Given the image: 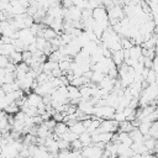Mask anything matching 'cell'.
<instances>
[{
	"mask_svg": "<svg viewBox=\"0 0 158 158\" xmlns=\"http://www.w3.org/2000/svg\"><path fill=\"white\" fill-rule=\"evenodd\" d=\"M114 120H116L117 122H122V121H125L126 120V116H125V114H123V111H115V114H114V117H112Z\"/></svg>",
	"mask_w": 158,
	"mask_h": 158,
	"instance_id": "26",
	"label": "cell"
},
{
	"mask_svg": "<svg viewBox=\"0 0 158 158\" xmlns=\"http://www.w3.org/2000/svg\"><path fill=\"white\" fill-rule=\"evenodd\" d=\"M9 62L14 63V64H19L20 62H22V52L21 51H14L10 53L9 56Z\"/></svg>",
	"mask_w": 158,
	"mask_h": 158,
	"instance_id": "12",
	"label": "cell"
},
{
	"mask_svg": "<svg viewBox=\"0 0 158 158\" xmlns=\"http://www.w3.org/2000/svg\"><path fill=\"white\" fill-rule=\"evenodd\" d=\"M0 35H1V27H0Z\"/></svg>",
	"mask_w": 158,
	"mask_h": 158,
	"instance_id": "33",
	"label": "cell"
},
{
	"mask_svg": "<svg viewBox=\"0 0 158 158\" xmlns=\"http://www.w3.org/2000/svg\"><path fill=\"white\" fill-rule=\"evenodd\" d=\"M91 16L95 21H101V20H109L107 17V11H106V7L100 5L98 7H95L91 12Z\"/></svg>",
	"mask_w": 158,
	"mask_h": 158,
	"instance_id": "4",
	"label": "cell"
},
{
	"mask_svg": "<svg viewBox=\"0 0 158 158\" xmlns=\"http://www.w3.org/2000/svg\"><path fill=\"white\" fill-rule=\"evenodd\" d=\"M79 139L81 141L83 146H89V144H91V143H93V141H91V135H90L86 130L79 135Z\"/></svg>",
	"mask_w": 158,
	"mask_h": 158,
	"instance_id": "16",
	"label": "cell"
},
{
	"mask_svg": "<svg viewBox=\"0 0 158 158\" xmlns=\"http://www.w3.org/2000/svg\"><path fill=\"white\" fill-rule=\"evenodd\" d=\"M128 52H130V58L138 60V58L142 56V47H141L139 44H133V46L128 49Z\"/></svg>",
	"mask_w": 158,
	"mask_h": 158,
	"instance_id": "11",
	"label": "cell"
},
{
	"mask_svg": "<svg viewBox=\"0 0 158 158\" xmlns=\"http://www.w3.org/2000/svg\"><path fill=\"white\" fill-rule=\"evenodd\" d=\"M94 107H95V106H94L89 100H83V99H80V101L78 102V109H79L81 112L86 114V115H93Z\"/></svg>",
	"mask_w": 158,
	"mask_h": 158,
	"instance_id": "5",
	"label": "cell"
},
{
	"mask_svg": "<svg viewBox=\"0 0 158 158\" xmlns=\"http://www.w3.org/2000/svg\"><path fill=\"white\" fill-rule=\"evenodd\" d=\"M36 80H37L38 84H43V83L48 81V74H46L44 72H41V73L36 77Z\"/></svg>",
	"mask_w": 158,
	"mask_h": 158,
	"instance_id": "24",
	"label": "cell"
},
{
	"mask_svg": "<svg viewBox=\"0 0 158 158\" xmlns=\"http://www.w3.org/2000/svg\"><path fill=\"white\" fill-rule=\"evenodd\" d=\"M2 96H5V91H4V89L0 86V98H2Z\"/></svg>",
	"mask_w": 158,
	"mask_h": 158,
	"instance_id": "30",
	"label": "cell"
},
{
	"mask_svg": "<svg viewBox=\"0 0 158 158\" xmlns=\"http://www.w3.org/2000/svg\"><path fill=\"white\" fill-rule=\"evenodd\" d=\"M148 84H151V83H154V80H156V72L151 68L149 70H148V74H147V77H146V79H144Z\"/></svg>",
	"mask_w": 158,
	"mask_h": 158,
	"instance_id": "23",
	"label": "cell"
},
{
	"mask_svg": "<svg viewBox=\"0 0 158 158\" xmlns=\"http://www.w3.org/2000/svg\"><path fill=\"white\" fill-rule=\"evenodd\" d=\"M115 79L116 78H111V77H109L107 74L102 78V80L98 84L100 88H102V89H105V90H107L109 93L114 89V84H115Z\"/></svg>",
	"mask_w": 158,
	"mask_h": 158,
	"instance_id": "6",
	"label": "cell"
},
{
	"mask_svg": "<svg viewBox=\"0 0 158 158\" xmlns=\"http://www.w3.org/2000/svg\"><path fill=\"white\" fill-rule=\"evenodd\" d=\"M73 60H68V59H60L58 62V68L63 72V74H65V72H68L70 69V63Z\"/></svg>",
	"mask_w": 158,
	"mask_h": 158,
	"instance_id": "18",
	"label": "cell"
},
{
	"mask_svg": "<svg viewBox=\"0 0 158 158\" xmlns=\"http://www.w3.org/2000/svg\"><path fill=\"white\" fill-rule=\"evenodd\" d=\"M51 74H52L54 78H59V77L63 74V72H62L59 68H56V69H53V70L51 72Z\"/></svg>",
	"mask_w": 158,
	"mask_h": 158,
	"instance_id": "29",
	"label": "cell"
},
{
	"mask_svg": "<svg viewBox=\"0 0 158 158\" xmlns=\"http://www.w3.org/2000/svg\"><path fill=\"white\" fill-rule=\"evenodd\" d=\"M68 89V99L70 104L78 105V102L80 101V93H79V88L73 85V84H68L67 85Z\"/></svg>",
	"mask_w": 158,
	"mask_h": 158,
	"instance_id": "3",
	"label": "cell"
},
{
	"mask_svg": "<svg viewBox=\"0 0 158 158\" xmlns=\"http://www.w3.org/2000/svg\"><path fill=\"white\" fill-rule=\"evenodd\" d=\"M128 135H130V137L132 138L133 142H143V133L137 127H135L132 131H130Z\"/></svg>",
	"mask_w": 158,
	"mask_h": 158,
	"instance_id": "13",
	"label": "cell"
},
{
	"mask_svg": "<svg viewBox=\"0 0 158 158\" xmlns=\"http://www.w3.org/2000/svg\"><path fill=\"white\" fill-rule=\"evenodd\" d=\"M40 36H42L44 40H47V41H49V40H52V38H56L57 36H59L52 27H49V26H46L42 31H41V33H40Z\"/></svg>",
	"mask_w": 158,
	"mask_h": 158,
	"instance_id": "7",
	"label": "cell"
},
{
	"mask_svg": "<svg viewBox=\"0 0 158 158\" xmlns=\"http://www.w3.org/2000/svg\"><path fill=\"white\" fill-rule=\"evenodd\" d=\"M111 59H112V62L115 63L116 67H120L123 63V59H125V57H123V49H118V51L112 52Z\"/></svg>",
	"mask_w": 158,
	"mask_h": 158,
	"instance_id": "10",
	"label": "cell"
},
{
	"mask_svg": "<svg viewBox=\"0 0 158 158\" xmlns=\"http://www.w3.org/2000/svg\"><path fill=\"white\" fill-rule=\"evenodd\" d=\"M83 147L84 146H83V143H81V141L79 138H77V139H74V141L70 142V149H80L81 151Z\"/></svg>",
	"mask_w": 158,
	"mask_h": 158,
	"instance_id": "25",
	"label": "cell"
},
{
	"mask_svg": "<svg viewBox=\"0 0 158 158\" xmlns=\"http://www.w3.org/2000/svg\"><path fill=\"white\" fill-rule=\"evenodd\" d=\"M46 43H47V40H44L42 36H36V44H37V47H38V49H43V47L46 46Z\"/></svg>",
	"mask_w": 158,
	"mask_h": 158,
	"instance_id": "22",
	"label": "cell"
},
{
	"mask_svg": "<svg viewBox=\"0 0 158 158\" xmlns=\"http://www.w3.org/2000/svg\"><path fill=\"white\" fill-rule=\"evenodd\" d=\"M31 58H32V53H31L28 49L22 51V60H23V62H26V63L28 64L30 60H31Z\"/></svg>",
	"mask_w": 158,
	"mask_h": 158,
	"instance_id": "27",
	"label": "cell"
},
{
	"mask_svg": "<svg viewBox=\"0 0 158 158\" xmlns=\"http://www.w3.org/2000/svg\"><path fill=\"white\" fill-rule=\"evenodd\" d=\"M151 125H152V122H149V121H139L137 128H138L143 135H147V133L149 132V127H151Z\"/></svg>",
	"mask_w": 158,
	"mask_h": 158,
	"instance_id": "20",
	"label": "cell"
},
{
	"mask_svg": "<svg viewBox=\"0 0 158 158\" xmlns=\"http://www.w3.org/2000/svg\"><path fill=\"white\" fill-rule=\"evenodd\" d=\"M7 63H9V57L7 56H4V54H0V67L1 68H5Z\"/></svg>",
	"mask_w": 158,
	"mask_h": 158,
	"instance_id": "28",
	"label": "cell"
},
{
	"mask_svg": "<svg viewBox=\"0 0 158 158\" xmlns=\"http://www.w3.org/2000/svg\"><path fill=\"white\" fill-rule=\"evenodd\" d=\"M69 130V126L64 122V121H58L57 123H56V126H54V128H53V133H56L58 137H60L64 132H67Z\"/></svg>",
	"mask_w": 158,
	"mask_h": 158,
	"instance_id": "9",
	"label": "cell"
},
{
	"mask_svg": "<svg viewBox=\"0 0 158 158\" xmlns=\"http://www.w3.org/2000/svg\"><path fill=\"white\" fill-rule=\"evenodd\" d=\"M1 149H2V144H1V142H0V154H1Z\"/></svg>",
	"mask_w": 158,
	"mask_h": 158,
	"instance_id": "32",
	"label": "cell"
},
{
	"mask_svg": "<svg viewBox=\"0 0 158 158\" xmlns=\"http://www.w3.org/2000/svg\"><path fill=\"white\" fill-rule=\"evenodd\" d=\"M115 111L116 110L110 105H101V106L100 105H95L93 115L95 117H99V118H112Z\"/></svg>",
	"mask_w": 158,
	"mask_h": 158,
	"instance_id": "1",
	"label": "cell"
},
{
	"mask_svg": "<svg viewBox=\"0 0 158 158\" xmlns=\"http://www.w3.org/2000/svg\"><path fill=\"white\" fill-rule=\"evenodd\" d=\"M118 130V122L114 118H104L98 127L99 132H116Z\"/></svg>",
	"mask_w": 158,
	"mask_h": 158,
	"instance_id": "2",
	"label": "cell"
},
{
	"mask_svg": "<svg viewBox=\"0 0 158 158\" xmlns=\"http://www.w3.org/2000/svg\"><path fill=\"white\" fill-rule=\"evenodd\" d=\"M19 110H20V106L16 104V101H12V102L7 104V106L4 109V111H5L6 114H9V115H15Z\"/></svg>",
	"mask_w": 158,
	"mask_h": 158,
	"instance_id": "17",
	"label": "cell"
},
{
	"mask_svg": "<svg viewBox=\"0 0 158 158\" xmlns=\"http://www.w3.org/2000/svg\"><path fill=\"white\" fill-rule=\"evenodd\" d=\"M1 139H2V132L0 131V141H1Z\"/></svg>",
	"mask_w": 158,
	"mask_h": 158,
	"instance_id": "31",
	"label": "cell"
},
{
	"mask_svg": "<svg viewBox=\"0 0 158 158\" xmlns=\"http://www.w3.org/2000/svg\"><path fill=\"white\" fill-rule=\"evenodd\" d=\"M69 130L70 131H73V132H75V133H78V135H80L81 132H84L86 128H85V126L83 125V122L81 121H75L73 125H70L69 126Z\"/></svg>",
	"mask_w": 158,
	"mask_h": 158,
	"instance_id": "15",
	"label": "cell"
},
{
	"mask_svg": "<svg viewBox=\"0 0 158 158\" xmlns=\"http://www.w3.org/2000/svg\"><path fill=\"white\" fill-rule=\"evenodd\" d=\"M105 75H106V74H104L102 72H99V70H93V74H91L90 80H91L93 83H95V84H99V83L102 80V78H104Z\"/></svg>",
	"mask_w": 158,
	"mask_h": 158,
	"instance_id": "19",
	"label": "cell"
},
{
	"mask_svg": "<svg viewBox=\"0 0 158 158\" xmlns=\"http://www.w3.org/2000/svg\"><path fill=\"white\" fill-rule=\"evenodd\" d=\"M73 5L79 9H88V0H73Z\"/></svg>",
	"mask_w": 158,
	"mask_h": 158,
	"instance_id": "21",
	"label": "cell"
},
{
	"mask_svg": "<svg viewBox=\"0 0 158 158\" xmlns=\"http://www.w3.org/2000/svg\"><path fill=\"white\" fill-rule=\"evenodd\" d=\"M15 51V47L12 43H0V54H4V56H10L11 52Z\"/></svg>",
	"mask_w": 158,
	"mask_h": 158,
	"instance_id": "14",
	"label": "cell"
},
{
	"mask_svg": "<svg viewBox=\"0 0 158 158\" xmlns=\"http://www.w3.org/2000/svg\"><path fill=\"white\" fill-rule=\"evenodd\" d=\"M26 98H27V104L31 105V106H36V107H37V105L42 101V96H41L40 94L35 93V91L28 93V95H27Z\"/></svg>",
	"mask_w": 158,
	"mask_h": 158,
	"instance_id": "8",
	"label": "cell"
}]
</instances>
